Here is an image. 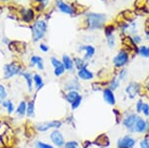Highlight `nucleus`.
Instances as JSON below:
<instances>
[{"label": "nucleus", "instance_id": "nucleus-16", "mask_svg": "<svg viewBox=\"0 0 149 148\" xmlns=\"http://www.w3.org/2000/svg\"><path fill=\"white\" fill-rule=\"evenodd\" d=\"M79 51L85 53L84 59H85L86 61H88V60L91 58H93L95 54V47L92 46V45H83V46H81L79 48Z\"/></svg>", "mask_w": 149, "mask_h": 148}, {"label": "nucleus", "instance_id": "nucleus-24", "mask_svg": "<svg viewBox=\"0 0 149 148\" xmlns=\"http://www.w3.org/2000/svg\"><path fill=\"white\" fill-rule=\"evenodd\" d=\"M57 6L60 9V11L66 14H72L73 13V8L69 5V4L65 3L63 0H58L57 1Z\"/></svg>", "mask_w": 149, "mask_h": 148}, {"label": "nucleus", "instance_id": "nucleus-25", "mask_svg": "<svg viewBox=\"0 0 149 148\" xmlns=\"http://www.w3.org/2000/svg\"><path fill=\"white\" fill-rule=\"evenodd\" d=\"M33 18H34V12H33L32 9H24L22 13V20L24 22H31L33 20Z\"/></svg>", "mask_w": 149, "mask_h": 148}, {"label": "nucleus", "instance_id": "nucleus-1", "mask_svg": "<svg viewBox=\"0 0 149 148\" xmlns=\"http://www.w3.org/2000/svg\"><path fill=\"white\" fill-rule=\"evenodd\" d=\"M23 70V66L17 61L5 64L3 67V79L4 80H11L16 76L21 75Z\"/></svg>", "mask_w": 149, "mask_h": 148}, {"label": "nucleus", "instance_id": "nucleus-50", "mask_svg": "<svg viewBox=\"0 0 149 148\" xmlns=\"http://www.w3.org/2000/svg\"><path fill=\"white\" fill-rule=\"evenodd\" d=\"M146 89H147V90L149 92V82L147 83V85H146Z\"/></svg>", "mask_w": 149, "mask_h": 148}, {"label": "nucleus", "instance_id": "nucleus-9", "mask_svg": "<svg viewBox=\"0 0 149 148\" xmlns=\"http://www.w3.org/2000/svg\"><path fill=\"white\" fill-rule=\"evenodd\" d=\"M129 61V55L128 52L126 50H120L113 58V65L115 68L117 69H121L123 68L124 66L127 65Z\"/></svg>", "mask_w": 149, "mask_h": 148}, {"label": "nucleus", "instance_id": "nucleus-8", "mask_svg": "<svg viewBox=\"0 0 149 148\" xmlns=\"http://www.w3.org/2000/svg\"><path fill=\"white\" fill-rule=\"evenodd\" d=\"M149 131V120H146L143 116H138L135 124L133 126L132 133L136 134H146Z\"/></svg>", "mask_w": 149, "mask_h": 148}, {"label": "nucleus", "instance_id": "nucleus-49", "mask_svg": "<svg viewBox=\"0 0 149 148\" xmlns=\"http://www.w3.org/2000/svg\"><path fill=\"white\" fill-rule=\"evenodd\" d=\"M146 38H147V39L149 40V30L146 31Z\"/></svg>", "mask_w": 149, "mask_h": 148}, {"label": "nucleus", "instance_id": "nucleus-19", "mask_svg": "<svg viewBox=\"0 0 149 148\" xmlns=\"http://www.w3.org/2000/svg\"><path fill=\"white\" fill-rule=\"evenodd\" d=\"M22 78L25 80L26 85H27V90L30 94H32L33 90H34V82H33V75L28 71H23L21 74Z\"/></svg>", "mask_w": 149, "mask_h": 148}, {"label": "nucleus", "instance_id": "nucleus-3", "mask_svg": "<svg viewBox=\"0 0 149 148\" xmlns=\"http://www.w3.org/2000/svg\"><path fill=\"white\" fill-rule=\"evenodd\" d=\"M64 125V121L60 119H55V120L50 121H43V122H38L34 124V128L37 132L45 133L49 130L53 129H60Z\"/></svg>", "mask_w": 149, "mask_h": 148}, {"label": "nucleus", "instance_id": "nucleus-6", "mask_svg": "<svg viewBox=\"0 0 149 148\" xmlns=\"http://www.w3.org/2000/svg\"><path fill=\"white\" fill-rule=\"evenodd\" d=\"M49 138L51 143L56 148H63L65 143H66V139H65L64 134L61 132L60 129H53L50 132Z\"/></svg>", "mask_w": 149, "mask_h": 148}, {"label": "nucleus", "instance_id": "nucleus-23", "mask_svg": "<svg viewBox=\"0 0 149 148\" xmlns=\"http://www.w3.org/2000/svg\"><path fill=\"white\" fill-rule=\"evenodd\" d=\"M80 95H81L80 92H77V90H70V92H66L64 94V99L69 104H71L72 102L74 101H76Z\"/></svg>", "mask_w": 149, "mask_h": 148}, {"label": "nucleus", "instance_id": "nucleus-22", "mask_svg": "<svg viewBox=\"0 0 149 148\" xmlns=\"http://www.w3.org/2000/svg\"><path fill=\"white\" fill-rule=\"evenodd\" d=\"M0 106L3 107L4 109L6 110V113L8 115H12L14 113H15V109H16V106L15 104H14V102L11 101V99H5L3 102H2L1 104H0Z\"/></svg>", "mask_w": 149, "mask_h": 148}, {"label": "nucleus", "instance_id": "nucleus-35", "mask_svg": "<svg viewBox=\"0 0 149 148\" xmlns=\"http://www.w3.org/2000/svg\"><path fill=\"white\" fill-rule=\"evenodd\" d=\"M112 113H114V116H115V122L116 124H119L122 120V113H120L119 109H116V108H113L112 109Z\"/></svg>", "mask_w": 149, "mask_h": 148}, {"label": "nucleus", "instance_id": "nucleus-11", "mask_svg": "<svg viewBox=\"0 0 149 148\" xmlns=\"http://www.w3.org/2000/svg\"><path fill=\"white\" fill-rule=\"evenodd\" d=\"M102 99L104 102L107 104H109L110 106H114L116 104V97L113 90H111L109 88H103V90H102Z\"/></svg>", "mask_w": 149, "mask_h": 148}, {"label": "nucleus", "instance_id": "nucleus-27", "mask_svg": "<svg viewBox=\"0 0 149 148\" xmlns=\"http://www.w3.org/2000/svg\"><path fill=\"white\" fill-rule=\"evenodd\" d=\"M119 87H120V81H119L116 77L112 78L111 80L109 81V83H107V88L111 90H113V92L116 90Z\"/></svg>", "mask_w": 149, "mask_h": 148}, {"label": "nucleus", "instance_id": "nucleus-30", "mask_svg": "<svg viewBox=\"0 0 149 148\" xmlns=\"http://www.w3.org/2000/svg\"><path fill=\"white\" fill-rule=\"evenodd\" d=\"M83 101H84V97H83V95L81 94L80 97H79L78 99H76V101H74L71 104H70L72 110H76V109H78L79 107L81 106V102H83Z\"/></svg>", "mask_w": 149, "mask_h": 148}, {"label": "nucleus", "instance_id": "nucleus-28", "mask_svg": "<svg viewBox=\"0 0 149 148\" xmlns=\"http://www.w3.org/2000/svg\"><path fill=\"white\" fill-rule=\"evenodd\" d=\"M8 97V90L3 83H0V104Z\"/></svg>", "mask_w": 149, "mask_h": 148}, {"label": "nucleus", "instance_id": "nucleus-51", "mask_svg": "<svg viewBox=\"0 0 149 148\" xmlns=\"http://www.w3.org/2000/svg\"><path fill=\"white\" fill-rule=\"evenodd\" d=\"M3 1H9V0H3Z\"/></svg>", "mask_w": 149, "mask_h": 148}, {"label": "nucleus", "instance_id": "nucleus-7", "mask_svg": "<svg viewBox=\"0 0 149 148\" xmlns=\"http://www.w3.org/2000/svg\"><path fill=\"white\" fill-rule=\"evenodd\" d=\"M140 92H141V85L135 82L129 83L125 87V90H124V92H125L127 99H130V101L135 99L140 94Z\"/></svg>", "mask_w": 149, "mask_h": 148}, {"label": "nucleus", "instance_id": "nucleus-42", "mask_svg": "<svg viewBox=\"0 0 149 148\" xmlns=\"http://www.w3.org/2000/svg\"><path fill=\"white\" fill-rule=\"evenodd\" d=\"M92 89L93 92H98V90H102L103 87H102V85H100L98 83H92Z\"/></svg>", "mask_w": 149, "mask_h": 148}, {"label": "nucleus", "instance_id": "nucleus-37", "mask_svg": "<svg viewBox=\"0 0 149 148\" xmlns=\"http://www.w3.org/2000/svg\"><path fill=\"white\" fill-rule=\"evenodd\" d=\"M141 113L143 114L144 117L149 118V102H145V101H144L142 109H141Z\"/></svg>", "mask_w": 149, "mask_h": 148}, {"label": "nucleus", "instance_id": "nucleus-18", "mask_svg": "<svg viewBox=\"0 0 149 148\" xmlns=\"http://www.w3.org/2000/svg\"><path fill=\"white\" fill-rule=\"evenodd\" d=\"M33 82H34V89H35V94H37L43 88L45 87V82L43 80V77L38 73L33 74Z\"/></svg>", "mask_w": 149, "mask_h": 148}, {"label": "nucleus", "instance_id": "nucleus-44", "mask_svg": "<svg viewBox=\"0 0 149 148\" xmlns=\"http://www.w3.org/2000/svg\"><path fill=\"white\" fill-rule=\"evenodd\" d=\"M65 122H67L68 124L70 125H74V116L73 115H69L68 117L66 118Z\"/></svg>", "mask_w": 149, "mask_h": 148}, {"label": "nucleus", "instance_id": "nucleus-43", "mask_svg": "<svg viewBox=\"0 0 149 148\" xmlns=\"http://www.w3.org/2000/svg\"><path fill=\"white\" fill-rule=\"evenodd\" d=\"M39 49L43 52V53H48V52H49V50H50V48L48 47V45L42 43V44L39 45Z\"/></svg>", "mask_w": 149, "mask_h": 148}, {"label": "nucleus", "instance_id": "nucleus-20", "mask_svg": "<svg viewBox=\"0 0 149 148\" xmlns=\"http://www.w3.org/2000/svg\"><path fill=\"white\" fill-rule=\"evenodd\" d=\"M36 115V101L35 97L27 101V110H26V116L28 118H34Z\"/></svg>", "mask_w": 149, "mask_h": 148}, {"label": "nucleus", "instance_id": "nucleus-29", "mask_svg": "<svg viewBox=\"0 0 149 148\" xmlns=\"http://www.w3.org/2000/svg\"><path fill=\"white\" fill-rule=\"evenodd\" d=\"M34 147L35 148H56L52 143H47V142L42 141V140H37V141H35Z\"/></svg>", "mask_w": 149, "mask_h": 148}, {"label": "nucleus", "instance_id": "nucleus-47", "mask_svg": "<svg viewBox=\"0 0 149 148\" xmlns=\"http://www.w3.org/2000/svg\"><path fill=\"white\" fill-rule=\"evenodd\" d=\"M2 42H3L5 45H9V44H10V41H9L7 38H3V39H2Z\"/></svg>", "mask_w": 149, "mask_h": 148}, {"label": "nucleus", "instance_id": "nucleus-15", "mask_svg": "<svg viewBox=\"0 0 149 148\" xmlns=\"http://www.w3.org/2000/svg\"><path fill=\"white\" fill-rule=\"evenodd\" d=\"M30 67L31 68H34V67H36L39 71H44L45 70L44 60H43L42 57L37 56V55H34V56H32L30 59Z\"/></svg>", "mask_w": 149, "mask_h": 148}, {"label": "nucleus", "instance_id": "nucleus-38", "mask_svg": "<svg viewBox=\"0 0 149 148\" xmlns=\"http://www.w3.org/2000/svg\"><path fill=\"white\" fill-rule=\"evenodd\" d=\"M50 62H51V65L53 66V68H57V67H60V66L63 65V64H62V61H60V60L56 58V57H51Z\"/></svg>", "mask_w": 149, "mask_h": 148}, {"label": "nucleus", "instance_id": "nucleus-34", "mask_svg": "<svg viewBox=\"0 0 149 148\" xmlns=\"http://www.w3.org/2000/svg\"><path fill=\"white\" fill-rule=\"evenodd\" d=\"M127 75H128V72H127L126 69H121V70H119L118 74H117V76H116V78L118 79L120 82H123V81L126 80Z\"/></svg>", "mask_w": 149, "mask_h": 148}, {"label": "nucleus", "instance_id": "nucleus-12", "mask_svg": "<svg viewBox=\"0 0 149 148\" xmlns=\"http://www.w3.org/2000/svg\"><path fill=\"white\" fill-rule=\"evenodd\" d=\"M64 90L65 92H70V90H77L80 92L81 90V85L80 83V80L77 78H71L64 83Z\"/></svg>", "mask_w": 149, "mask_h": 148}, {"label": "nucleus", "instance_id": "nucleus-13", "mask_svg": "<svg viewBox=\"0 0 149 148\" xmlns=\"http://www.w3.org/2000/svg\"><path fill=\"white\" fill-rule=\"evenodd\" d=\"M93 145H95L98 148H107L110 146V140L107 134L102 133L95 137V139L93 141Z\"/></svg>", "mask_w": 149, "mask_h": 148}, {"label": "nucleus", "instance_id": "nucleus-46", "mask_svg": "<svg viewBox=\"0 0 149 148\" xmlns=\"http://www.w3.org/2000/svg\"><path fill=\"white\" fill-rule=\"evenodd\" d=\"M131 39H132V41H133V43H134L135 45L139 44V43H140V41H141V38L139 37V36H137V35L133 36V37H132Z\"/></svg>", "mask_w": 149, "mask_h": 148}, {"label": "nucleus", "instance_id": "nucleus-10", "mask_svg": "<svg viewBox=\"0 0 149 148\" xmlns=\"http://www.w3.org/2000/svg\"><path fill=\"white\" fill-rule=\"evenodd\" d=\"M136 143V138H134L131 134H126L117 139L116 148H134Z\"/></svg>", "mask_w": 149, "mask_h": 148}, {"label": "nucleus", "instance_id": "nucleus-2", "mask_svg": "<svg viewBox=\"0 0 149 148\" xmlns=\"http://www.w3.org/2000/svg\"><path fill=\"white\" fill-rule=\"evenodd\" d=\"M105 20H107V16L103 14L88 13L86 15V26L91 30L102 29Z\"/></svg>", "mask_w": 149, "mask_h": 148}, {"label": "nucleus", "instance_id": "nucleus-14", "mask_svg": "<svg viewBox=\"0 0 149 148\" xmlns=\"http://www.w3.org/2000/svg\"><path fill=\"white\" fill-rule=\"evenodd\" d=\"M77 77H78L79 80L81 81H92L95 79V74L91 70H88V67H86V68H83L78 71Z\"/></svg>", "mask_w": 149, "mask_h": 148}, {"label": "nucleus", "instance_id": "nucleus-32", "mask_svg": "<svg viewBox=\"0 0 149 148\" xmlns=\"http://www.w3.org/2000/svg\"><path fill=\"white\" fill-rule=\"evenodd\" d=\"M66 69H65V67L62 65V66H60V67H57V68H54V75H55V77H57V78H61L62 76H64L65 75V73H66Z\"/></svg>", "mask_w": 149, "mask_h": 148}, {"label": "nucleus", "instance_id": "nucleus-31", "mask_svg": "<svg viewBox=\"0 0 149 148\" xmlns=\"http://www.w3.org/2000/svg\"><path fill=\"white\" fill-rule=\"evenodd\" d=\"M137 53L143 58H149V47L148 46H140L137 49Z\"/></svg>", "mask_w": 149, "mask_h": 148}, {"label": "nucleus", "instance_id": "nucleus-36", "mask_svg": "<svg viewBox=\"0 0 149 148\" xmlns=\"http://www.w3.org/2000/svg\"><path fill=\"white\" fill-rule=\"evenodd\" d=\"M143 99H138L137 101L135 102V106H134V108H135V113L137 114H140L141 113V109H142V106H143Z\"/></svg>", "mask_w": 149, "mask_h": 148}, {"label": "nucleus", "instance_id": "nucleus-26", "mask_svg": "<svg viewBox=\"0 0 149 148\" xmlns=\"http://www.w3.org/2000/svg\"><path fill=\"white\" fill-rule=\"evenodd\" d=\"M74 68H76L78 71L83 68L88 67V62H86L85 59L79 58V57H77V58L74 59Z\"/></svg>", "mask_w": 149, "mask_h": 148}, {"label": "nucleus", "instance_id": "nucleus-4", "mask_svg": "<svg viewBox=\"0 0 149 148\" xmlns=\"http://www.w3.org/2000/svg\"><path fill=\"white\" fill-rule=\"evenodd\" d=\"M32 31V40L34 42H38L45 37L47 33V23L44 20H37L31 27Z\"/></svg>", "mask_w": 149, "mask_h": 148}, {"label": "nucleus", "instance_id": "nucleus-39", "mask_svg": "<svg viewBox=\"0 0 149 148\" xmlns=\"http://www.w3.org/2000/svg\"><path fill=\"white\" fill-rule=\"evenodd\" d=\"M139 147L140 148H149V138L144 136L139 141Z\"/></svg>", "mask_w": 149, "mask_h": 148}, {"label": "nucleus", "instance_id": "nucleus-33", "mask_svg": "<svg viewBox=\"0 0 149 148\" xmlns=\"http://www.w3.org/2000/svg\"><path fill=\"white\" fill-rule=\"evenodd\" d=\"M80 147V142L77 140H69L66 141L63 148H79Z\"/></svg>", "mask_w": 149, "mask_h": 148}, {"label": "nucleus", "instance_id": "nucleus-41", "mask_svg": "<svg viewBox=\"0 0 149 148\" xmlns=\"http://www.w3.org/2000/svg\"><path fill=\"white\" fill-rule=\"evenodd\" d=\"M113 31H114V27H113V26H111V25H109V26H107V27H105L104 34H105V36H107V37H109V36L112 35Z\"/></svg>", "mask_w": 149, "mask_h": 148}, {"label": "nucleus", "instance_id": "nucleus-21", "mask_svg": "<svg viewBox=\"0 0 149 148\" xmlns=\"http://www.w3.org/2000/svg\"><path fill=\"white\" fill-rule=\"evenodd\" d=\"M62 64L65 67L66 71L73 72L74 70V59H72L69 55H63V57H62Z\"/></svg>", "mask_w": 149, "mask_h": 148}, {"label": "nucleus", "instance_id": "nucleus-5", "mask_svg": "<svg viewBox=\"0 0 149 148\" xmlns=\"http://www.w3.org/2000/svg\"><path fill=\"white\" fill-rule=\"evenodd\" d=\"M139 114H137L135 111H131L128 113L127 114H122V120L121 123L123 125V127L128 131L130 134H132V129H133V126L135 124L136 120H137Z\"/></svg>", "mask_w": 149, "mask_h": 148}, {"label": "nucleus", "instance_id": "nucleus-17", "mask_svg": "<svg viewBox=\"0 0 149 148\" xmlns=\"http://www.w3.org/2000/svg\"><path fill=\"white\" fill-rule=\"evenodd\" d=\"M26 110H27V101L26 99H22L17 104L14 114L17 115L18 118H23L26 116Z\"/></svg>", "mask_w": 149, "mask_h": 148}, {"label": "nucleus", "instance_id": "nucleus-40", "mask_svg": "<svg viewBox=\"0 0 149 148\" xmlns=\"http://www.w3.org/2000/svg\"><path fill=\"white\" fill-rule=\"evenodd\" d=\"M107 44H109V48H113L115 46V37L113 36V34L107 37Z\"/></svg>", "mask_w": 149, "mask_h": 148}, {"label": "nucleus", "instance_id": "nucleus-48", "mask_svg": "<svg viewBox=\"0 0 149 148\" xmlns=\"http://www.w3.org/2000/svg\"><path fill=\"white\" fill-rule=\"evenodd\" d=\"M35 1H37V2H41V3H44V2L48 1V0H35Z\"/></svg>", "mask_w": 149, "mask_h": 148}, {"label": "nucleus", "instance_id": "nucleus-45", "mask_svg": "<svg viewBox=\"0 0 149 148\" xmlns=\"http://www.w3.org/2000/svg\"><path fill=\"white\" fill-rule=\"evenodd\" d=\"M92 145H93V141H91V140H85L83 142V144H81V146H83V148H90Z\"/></svg>", "mask_w": 149, "mask_h": 148}, {"label": "nucleus", "instance_id": "nucleus-52", "mask_svg": "<svg viewBox=\"0 0 149 148\" xmlns=\"http://www.w3.org/2000/svg\"><path fill=\"white\" fill-rule=\"evenodd\" d=\"M107 148H109V147H107Z\"/></svg>", "mask_w": 149, "mask_h": 148}]
</instances>
